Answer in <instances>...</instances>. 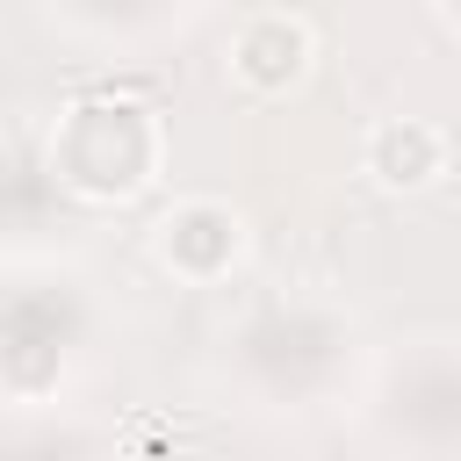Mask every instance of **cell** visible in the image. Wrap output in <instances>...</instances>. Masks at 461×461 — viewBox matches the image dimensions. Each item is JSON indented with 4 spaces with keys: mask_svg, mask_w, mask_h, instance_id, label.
Listing matches in <instances>:
<instances>
[{
    "mask_svg": "<svg viewBox=\"0 0 461 461\" xmlns=\"http://www.w3.org/2000/svg\"><path fill=\"white\" fill-rule=\"evenodd\" d=\"M158 158H166V130L130 94L72 101L58 115V130H50V173L86 202H122V194L151 187Z\"/></svg>",
    "mask_w": 461,
    "mask_h": 461,
    "instance_id": "obj_1",
    "label": "cell"
},
{
    "mask_svg": "<svg viewBox=\"0 0 461 461\" xmlns=\"http://www.w3.org/2000/svg\"><path fill=\"white\" fill-rule=\"evenodd\" d=\"M238 245H245V223H238L230 202L194 194V202H173V209L158 216V259H166L180 281H216V274H230Z\"/></svg>",
    "mask_w": 461,
    "mask_h": 461,
    "instance_id": "obj_2",
    "label": "cell"
},
{
    "mask_svg": "<svg viewBox=\"0 0 461 461\" xmlns=\"http://www.w3.org/2000/svg\"><path fill=\"white\" fill-rule=\"evenodd\" d=\"M230 72L252 94H288L310 72V22L288 7H259L230 29Z\"/></svg>",
    "mask_w": 461,
    "mask_h": 461,
    "instance_id": "obj_3",
    "label": "cell"
},
{
    "mask_svg": "<svg viewBox=\"0 0 461 461\" xmlns=\"http://www.w3.org/2000/svg\"><path fill=\"white\" fill-rule=\"evenodd\" d=\"M360 158H367V173L382 180V187H425V180H439L447 173V137H439V122H425V115H382L375 130H367V144H360Z\"/></svg>",
    "mask_w": 461,
    "mask_h": 461,
    "instance_id": "obj_4",
    "label": "cell"
},
{
    "mask_svg": "<svg viewBox=\"0 0 461 461\" xmlns=\"http://www.w3.org/2000/svg\"><path fill=\"white\" fill-rule=\"evenodd\" d=\"M58 382V346H0V389L43 396Z\"/></svg>",
    "mask_w": 461,
    "mask_h": 461,
    "instance_id": "obj_5",
    "label": "cell"
},
{
    "mask_svg": "<svg viewBox=\"0 0 461 461\" xmlns=\"http://www.w3.org/2000/svg\"><path fill=\"white\" fill-rule=\"evenodd\" d=\"M432 22H439L454 43H461V7H454V0H439V7H432Z\"/></svg>",
    "mask_w": 461,
    "mask_h": 461,
    "instance_id": "obj_6",
    "label": "cell"
}]
</instances>
